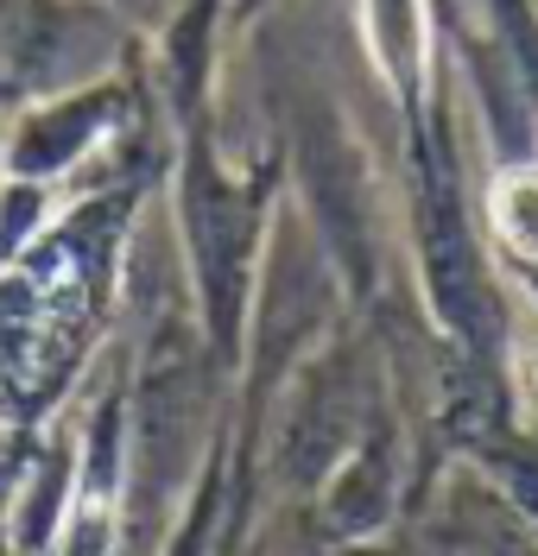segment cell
Returning <instances> with one entry per match:
<instances>
[{"mask_svg":"<svg viewBox=\"0 0 538 556\" xmlns=\"http://www.w3.org/2000/svg\"><path fill=\"white\" fill-rule=\"evenodd\" d=\"M495 222L520 253L538 260V172H506L495 184Z\"/></svg>","mask_w":538,"mask_h":556,"instance_id":"cell-1","label":"cell"}]
</instances>
